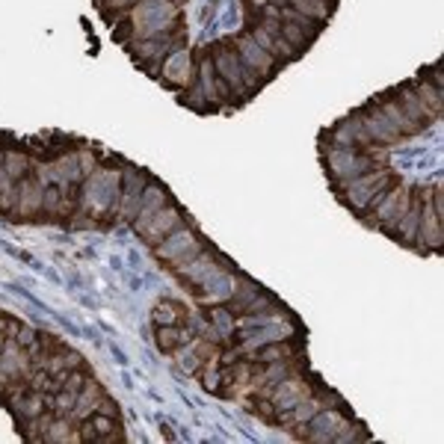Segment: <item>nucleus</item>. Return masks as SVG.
Here are the masks:
<instances>
[{
  "label": "nucleus",
  "mask_w": 444,
  "mask_h": 444,
  "mask_svg": "<svg viewBox=\"0 0 444 444\" xmlns=\"http://www.w3.org/2000/svg\"><path fill=\"white\" fill-rule=\"evenodd\" d=\"M181 222V216H178V210L175 207H160V210H154V214H151L143 225L139 228H145V235H148V240L154 243V240H160V237H166L169 231L175 228Z\"/></svg>",
  "instance_id": "2"
},
{
  "label": "nucleus",
  "mask_w": 444,
  "mask_h": 444,
  "mask_svg": "<svg viewBox=\"0 0 444 444\" xmlns=\"http://www.w3.org/2000/svg\"><path fill=\"white\" fill-rule=\"evenodd\" d=\"M98 385H92V382H84V388L77 391V403L72 409V415L74 418H89V415H95V409H98Z\"/></svg>",
  "instance_id": "9"
},
{
  "label": "nucleus",
  "mask_w": 444,
  "mask_h": 444,
  "mask_svg": "<svg viewBox=\"0 0 444 444\" xmlns=\"http://www.w3.org/2000/svg\"><path fill=\"white\" fill-rule=\"evenodd\" d=\"M361 127H365V134L370 136V139H379V143H394L397 136V127L385 119V113L382 110H376V113H367L365 119H361Z\"/></svg>",
  "instance_id": "4"
},
{
  "label": "nucleus",
  "mask_w": 444,
  "mask_h": 444,
  "mask_svg": "<svg viewBox=\"0 0 444 444\" xmlns=\"http://www.w3.org/2000/svg\"><path fill=\"white\" fill-rule=\"evenodd\" d=\"M178 341H184V335H181L178 329H169V326H166V329H160V332H157V344H160L163 349H172Z\"/></svg>",
  "instance_id": "17"
},
{
  "label": "nucleus",
  "mask_w": 444,
  "mask_h": 444,
  "mask_svg": "<svg viewBox=\"0 0 444 444\" xmlns=\"http://www.w3.org/2000/svg\"><path fill=\"white\" fill-rule=\"evenodd\" d=\"M418 101L424 107L427 119H438L441 116V89L438 86H429V84H418Z\"/></svg>",
  "instance_id": "11"
},
{
  "label": "nucleus",
  "mask_w": 444,
  "mask_h": 444,
  "mask_svg": "<svg viewBox=\"0 0 444 444\" xmlns=\"http://www.w3.org/2000/svg\"><path fill=\"white\" fill-rule=\"evenodd\" d=\"M193 60H190V54L187 51H181V54H175L172 60H169V65H166V80L169 84H178V86H184V84H190L193 80Z\"/></svg>",
  "instance_id": "7"
},
{
  "label": "nucleus",
  "mask_w": 444,
  "mask_h": 444,
  "mask_svg": "<svg viewBox=\"0 0 444 444\" xmlns=\"http://www.w3.org/2000/svg\"><path fill=\"white\" fill-rule=\"evenodd\" d=\"M270 0H249V6H255V9H261V6H267Z\"/></svg>",
  "instance_id": "21"
},
{
  "label": "nucleus",
  "mask_w": 444,
  "mask_h": 444,
  "mask_svg": "<svg viewBox=\"0 0 444 444\" xmlns=\"http://www.w3.org/2000/svg\"><path fill=\"white\" fill-rule=\"evenodd\" d=\"M214 63H216L219 77L225 80L228 86H235V89H240V86H243V72H246V65L240 63V56H237V54H231V51H216Z\"/></svg>",
  "instance_id": "3"
},
{
  "label": "nucleus",
  "mask_w": 444,
  "mask_h": 444,
  "mask_svg": "<svg viewBox=\"0 0 444 444\" xmlns=\"http://www.w3.org/2000/svg\"><path fill=\"white\" fill-rule=\"evenodd\" d=\"M54 178H60L63 184L80 178V160H77V154H65V157L56 160L54 163Z\"/></svg>",
  "instance_id": "12"
},
{
  "label": "nucleus",
  "mask_w": 444,
  "mask_h": 444,
  "mask_svg": "<svg viewBox=\"0 0 444 444\" xmlns=\"http://www.w3.org/2000/svg\"><path fill=\"white\" fill-rule=\"evenodd\" d=\"M282 39L287 42V45H294V48H302L306 42H311V36L302 27H296V24H290V21H282Z\"/></svg>",
  "instance_id": "14"
},
{
  "label": "nucleus",
  "mask_w": 444,
  "mask_h": 444,
  "mask_svg": "<svg viewBox=\"0 0 444 444\" xmlns=\"http://www.w3.org/2000/svg\"><path fill=\"white\" fill-rule=\"evenodd\" d=\"M178 3H181V0H178Z\"/></svg>",
  "instance_id": "22"
},
{
  "label": "nucleus",
  "mask_w": 444,
  "mask_h": 444,
  "mask_svg": "<svg viewBox=\"0 0 444 444\" xmlns=\"http://www.w3.org/2000/svg\"><path fill=\"white\" fill-rule=\"evenodd\" d=\"M3 169H6V175L9 178H21V175L27 172V157L21 154V151H6L3 154Z\"/></svg>",
  "instance_id": "13"
},
{
  "label": "nucleus",
  "mask_w": 444,
  "mask_h": 444,
  "mask_svg": "<svg viewBox=\"0 0 444 444\" xmlns=\"http://www.w3.org/2000/svg\"><path fill=\"white\" fill-rule=\"evenodd\" d=\"M420 214H424L420 216V237H424V243L429 240V246H438L441 243V216L429 205H424Z\"/></svg>",
  "instance_id": "10"
},
{
  "label": "nucleus",
  "mask_w": 444,
  "mask_h": 444,
  "mask_svg": "<svg viewBox=\"0 0 444 444\" xmlns=\"http://www.w3.org/2000/svg\"><path fill=\"white\" fill-rule=\"evenodd\" d=\"M27 365H30V358L21 349V344H3V353H0V370H3V376H24Z\"/></svg>",
  "instance_id": "6"
},
{
  "label": "nucleus",
  "mask_w": 444,
  "mask_h": 444,
  "mask_svg": "<svg viewBox=\"0 0 444 444\" xmlns=\"http://www.w3.org/2000/svg\"><path fill=\"white\" fill-rule=\"evenodd\" d=\"M237 56H240V63L246 65L249 72L270 74V68H273V56L267 54L252 36H240V39H237Z\"/></svg>",
  "instance_id": "1"
},
{
  "label": "nucleus",
  "mask_w": 444,
  "mask_h": 444,
  "mask_svg": "<svg viewBox=\"0 0 444 444\" xmlns=\"http://www.w3.org/2000/svg\"><path fill=\"white\" fill-rule=\"evenodd\" d=\"M131 3H136V0H104V6H113V9H125Z\"/></svg>",
  "instance_id": "20"
},
{
  "label": "nucleus",
  "mask_w": 444,
  "mask_h": 444,
  "mask_svg": "<svg viewBox=\"0 0 444 444\" xmlns=\"http://www.w3.org/2000/svg\"><path fill=\"white\" fill-rule=\"evenodd\" d=\"M77 160H80V175L95 172V157H92V154H77Z\"/></svg>",
  "instance_id": "18"
},
{
  "label": "nucleus",
  "mask_w": 444,
  "mask_h": 444,
  "mask_svg": "<svg viewBox=\"0 0 444 444\" xmlns=\"http://www.w3.org/2000/svg\"><path fill=\"white\" fill-rule=\"evenodd\" d=\"M42 198H45V190H42V184L39 181H33V178H27V181H21V187H18V214H24V216H33L36 210L42 207Z\"/></svg>",
  "instance_id": "5"
},
{
  "label": "nucleus",
  "mask_w": 444,
  "mask_h": 444,
  "mask_svg": "<svg viewBox=\"0 0 444 444\" xmlns=\"http://www.w3.org/2000/svg\"><path fill=\"white\" fill-rule=\"evenodd\" d=\"M379 110L385 113V119H388V122L397 127V134H406V136H409V134H418V131H420V125H415L412 119H409L397 101H385Z\"/></svg>",
  "instance_id": "8"
},
{
  "label": "nucleus",
  "mask_w": 444,
  "mask_h": 444,
  "mask_svg": "<svg viewBox=\"0 0 444 444\" xmlns=\"http://www.w3.org/2000/svg\"><path fill=\"white\" fill-rule=\"evenodd\" d=\"M45 438H48V441H72V429H68L65 420H56V424L48 427Z\"/></svg>",
  "instance_id": "16"
},
{
  "label": "nucleus",
  "mask_w": 444,
  "mask_h": 444,
  "mask_svg": "<svg viewBox=\"0 0 444 444\" xmlns=\"http://www.w3.org/2000/svg\"><path fill=\"white\" fill-rule=\"evenodd\" d=\"M24 412H27L30 418L42 415V397H30V400H24Z\"/></svg>",
  "instance_id": "19"
},
{
  "label": "nucleus",
  "mask_w": 444,
  "mask_h": 444,
  "mask_svg": "<svg viewBox=\"0 0 444 444\" xmlns=\"http://www.w3.org/2000/svg\"><path fill=\"white\" fill-rule=\"evenodd\" d=\"M181 317V311H178V306H172V302H160V306H157V311H154V320L163 326V323H175V320H178Z\"/></svg>",
  "instance_id": "15"
}]
</instances>
